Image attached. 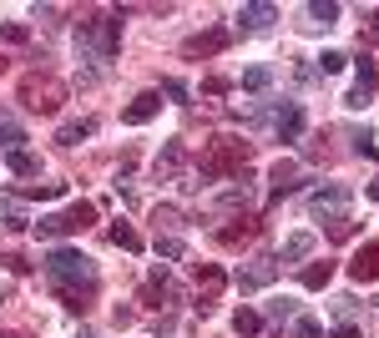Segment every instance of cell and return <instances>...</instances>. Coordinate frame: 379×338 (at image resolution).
Wrapping results in <instances>:
<instances>
[{
    "label": "cell",
    "instance_id": "277c9868",
    "mask_svg": "<svg viewBox=\"0 0 379 338\" xmlns=\"http://www.w3.org/2000/svg\"><path fill=\"white\" fill-rule=\"evenodd\" d=\"M308 212L313 217H323V222H349V187H323V192H313V202H308Z\"/></svg>",
    "mask_w": 379,
    "mask_h": 338
},
{
    "label": "cell",
    "instance_id": "ac0fdd59",
    "mask_svg": "<svg viewBox=\"0 0 379 338\" xmlns=\"http://www.w3.org/2000/svg\"><path fill=\"white\" fill-rule=\"evenodd\" d=\"M339 21V6H334V0H313V6H308V26H323V31H329Z\"/></svg>",
    "mask_w": 379,
    "mask_h": 338
},
{
    "label": "cell",
    "instance_id": "7402d4cb",
    "mask_svg": "<svg viewBox=\"0 0 379 338\" xmlns=\"http://www.w3.org/2000/svg\"><path fill=\"white\" fill-rule=\"evenodd\" d=\"M0 222H6L11 233H21L31 217H26V207H21V202H11V197H6V202H0Z\"/></svg>",
    "mask_w": 379,
    "mask_h": 338
},
{
    "label": "cell",
    "instance_id": "7a4b0ae2",
    "mask_svg": "<svg viewBox=\"0 0 379 338\" xmlns=\"http://www.w3.org/2000/svg\"><path fill=\"white\" fill-rule=\"evenodd\" d=\"M243 162H248V142H238V137H218L207 147V157H202V182H212V177H243Z\"/></svg>",
    "mask_w": 379,
    "mask_h": 338
},
{
    "label": "cell",
    "instance_id": "74e56055",
    "mask_svg": "<svg viewBox=\"0 0 379 338\" xmlns=\"http://www.w3.org/2000/svg\"><path fill=\"white\" fill-rule=\"evenodd\" d=\"M369 197H374V202H379V177H374V182H369Z\"/></svg>",
    "mask_w": 379,
    "mask_h": 338
},
{
    "label": "cell",
    "instance_id": "f546056e",
    "mask_svg": "<svg viewBox=\"0 0 379 338\" xmlns=\"http://www.w3.org/2000/svg\"><path fill=\"white\" fill-rule=\"evenodd\" d=\"M152 222H157V233H162V228H182V212H177V207H157Z\"/></svg>",
    "mask_w": 379,
    "mask_h": 338
},
{
    "label": "cell",
    "instance_id": "2e32d148",
    "mask_svg": "<svg viewBox=\"0 0 379 338\" xmlns=\"http://www.w3.org/2000/svg\"><path fill=\"white\" fill-rule=\"evenodd\" d=\"M248 202H253V177L243 172V177H238V187H228V192L218 197V207H248Z\"/></svg>",
    "mask_w": 379,
    "mask_h": 338
},
{
    "label": "cell",
    "instance_id": "1f68e13d",
    "mask_svg": "<svg viewBox=\"0 0 379 338\" xmlns=\"http://www.w3.org/2000/svg\"><path fill=\"white\" fill-rule=\"evenodd\" d=\"M294 338H323L318 318H298V323H294Z\"/></svg>",
    "mask_w": 379,
    "mask_h": 338
},
{
    "label": "cell",
    "instance_id": "7c38bea8",
    "mask_svg": "<svg viewBox=\"0 0 379 338\" xmlns=\"http://www.w3.org/2000/svg\"><path fill=\"white\" fill-rule=\"evenodd\" d=\"M6 167H11L16 177H36V172H41V157L26 152V147H16V152H6Z\"/></svg>",
    "mask_w": 379,
    "mask_h": 338
},
{
    "label": "cell",
    "instance_id": "3957f363",
    "mask_svg": "<svg viewBox=\"0 0 379 338\" xmlns=\"http://www.w3.org/2000/svg\"><path fill=\"white\" fill-rule=\"evenodd\" d=\"M21 101L31 106V111H61V101H66V86L56 81V76H31L26 86H21Z\"/></svg>",
    "mask_w": 379,
    "mask_h": 338
},
{
    "label": "cell",
    "instance_id": "9c48e42d",
    "mask_svg": "<svg viewBox=\"0 0 379 338\" xmlns=\"http://www.w3.org/2000/svg\"><path fill=\"white\" fill-rule=\"evenodd\" d=\"M263 283H274V263H268V258H258L248 273H238V288H243V293H258Z\"/></svg>",
    "mask_w": 379,
    "mask_h": 338
},
{
    "label": "cell",
    "instance_id": "6da1fadb",
    "mask_svg": "<svg viewBox=\"0 0 379 338\" xmlns=\"http://www.w3.org/2000/svg\"><path fill=\"white\" fill-rule=\"evenodd\" d=\"M46 273H51V283L56 288H96V263L91 258H81L76 248H56L46 258Z\"/></svg>",
    "mask_w": 379,
    "mask_h": 338
},
{
    "label": "cell",
    "instance_id": "d6986e66",
    "mask_svg": "<svg viewBox=\"0 0 379 338\" xmlns=\"http://www.w3.org/2000/svg\"><path fill=\"white\" fill-rule=\"evenodd\" d=\"M313 253V233H294L289 243H284V263H298V258H308Z\"/></svg>",
    "mask_w": 379,
    "mask_h": 338
},
{
    "label": "cell",
    "instance_id": "44dd1931",
    "mask_svg": "<svg viewBox=\"0 0 379 338\" xmlns=\"http://www.w3.org/2000/svg\"><path fill=\"white\" fill-rule=\"evenodd\" d=\"M21 142H26V132H21V122H16V117H6V111H0V147H11V152H16Z\"/></svg>",
    "mask_w": 379,
    "mask_h": 338
},
{
    "label": "cell",
    "instance_id": "d590c367",
    "mask_svg": "<svg viewBox=\"0 0 379 338\" xmlns=\"http://www.w3.org/2000/svg\"><path fill=\"white\" fill-rule=\"evenodd\" d=\"M0 41H26V26H0Z\"/></svg>",
    "mask_w": 379,
    "mask_h": 338
},
{
    "label": "cell",
    "instance_id": "8fae6325",
    "mask_svg": "<svg viewBox=\"0 0 379 338\" xmlns=\"http://www.w3.org/2000/svg\"><path fill=\"white\" fill-rule=\"evenodd\" d=\"M36 233H41V238H66V233H76V222H71L66 212H46V217L36 222Z\"/></svg>",
    "mask_w": 379,
    "mask_h": 338
},
{
    "label": "cell",
    "instance_id": "484cf974",
    "mask_svg": "<svg viewBox=\"0 0 379 338\" xmlns=\"http://www.w3.org/2000/svg\"><path fill=\"white\" fill-rule=\"evenodd\" d=\"M112 243L127 248V253H142V238H137V228H127V222H117V228H112Z\"/></svg>",
    "mask_w": 379,
    "mask_h": 338
},
{
    "label": "cell",
    "instance_id": "83f0119b",
    "mask_svg": "<svg viewBox=\"0 0 379 338\" xmlns=\"http://www.w3.org/2000/svg\"><path fill=\"white\" fill-rule=\"evenodd\" d=\"M71 222H76V233L81 228H91V222H96V202H71V212H66Z\"/></svg>",
    "mask_w": 379,
    "mask_h": 338
},
{
    "label": "cell",
    "instance_id": "ba28073f",
    "mask_svg": "<svg viewBox=\"0 0 379 338\" xmlns=\"http://www.w3.org/2000/svg\"><path fill=\"white\" fill-rule=\"evenodd\" d=\"M223 283H228V278H223V268H218V263H202V268H197V288H202V303H197V308H202V313L212 308L207 298H212V293H218Z\"/></svg>",
    "mask_w": 379,
    "mask_h": 338
},
{
    "label": "cell",
    "instance_id": "603a6c76",
    "mask_svg": "<svg viewBox=\"0 0 379 338\" xmlns=\"http://www.w3.org/2000/svg\"><path fill=\"white\" fill-rule=\"evenodd\" d=\"M268 86H274V71L268 66H248L243 71V91H268Z\"/></svg>",
    "mask_w": 379,
    "mask_h": 338
},
{
    "label": "cell",
    "instance_id": "e0dca14e",
    "mask_svg": "<svg viewBox=\"0 0 379 338\" xmlns=\"http://www.w3.org/2000/svg\"><path fill=\"white\" fill-rule=\"evenodd\" d=\"M303 132V106H284V117H279V137L284 142H294Z\"/></svg>",
    "mask_w": 379,
    "mask_h": 338
},
{
    "label": "cell",
    "instance_id": "4dcf8cb0",
    "mask_svg": "<svg viewBox=\"0 0 379 338\" xmlns=\"http://www.w3.org/2000/svg\"><path fill=\"white\" fill-rule=\"evenodd\" d=\"M26 197H61L66 192V182H36V187H21Z\"/></svg>",
    "mask_w": 379,
    "mask_h": 338
},
{
    "label": "cell",
    "instance_id": "8d00e7d4",
    "mask_svg": "<svg viewBox=\"0 0 379 338\" xmlns=\"http://www.w3.org/2000/svg\"><path fill=\"white\" fill-rule=\"evenodd\" d=\"M334 338H359V328H354V323H344V328H334Z\"/></svg>",
    "mask_w": 379,
    "mask_h": 338
},
{
    "label": "cell",
    "instance_id": "52a82bcc",
    "mask_svg": "<svg viewBox=\"0 0 379 338\" xmlns=\"http://www.w3.org/2000/svg\"><path fill=\"white\" fill-rule=\"evenodd\" d=\"M157 111H162V96H157V91H142V96L122 111V122H127V127H147V122L157 117Z\"/></svg>",
    "mask_w": 379,
    "mask_h": 338
},
{
    "label": "cell",
    "instance_id": "e575fe53",
    "mask_svg": "<svg viewBox=\"0 0 379 338\" xmlns=\"http://www.w3.org/2000/svg\"><path fill=\"white\" fill-rule=\"evenodd\" d=\"M294 308H298L294 298H274V303H268V318H289Z\"/></svg>",
    "mask_w": 379,
    "mask_h": 338
},
{
    "label": "cell",
    "instance_id": "60d3db41",
    "mask_svg": "<svg viewBox=\"0 0 379 338\" xmlns=\"http://www.w3.org/2000/svg\"><path fill=\"white\" fill-rule=\"evenodd\" d=\"M0 338H11V333H0Z\"/></svg>",
    "mask_w": 379,
    "mask_h": 338
},
{
    "label": "cell",
    "instance_id": "ffe728a7",
    "mask_svg": "<svg viewBox=\"0 0 379 338\" xmlns=\"http://www.w3.org/2000/svg\"><path fill=\"white\" fill-rule=\"evenodd\" d=\"M253 233H258V222H243V217H238L233 228H223V233H218V243H223V248H238V243H243V238H253Z\"/></svg>",
    "mask_w": 379,
    "mask_h": 338
},
{
    "label": "cell",
    "instance_id": "d6a6232c",
    "mask_svg": "<svg viewBox=\"0 0 379 338\" xmlns=\"http://www.w3.org/2000/svg\"><path fill=\"white\" fill-rule=\"evenodd\" d=\"M157 258H182V243H177V238H162V233H157Z\"/></svg>",
    "mask_w": 379,
    "mask_h": 338
},
{
    "label": "cell",
    "instance_id": "4fadbf2b",
    "mask_svg": "<svg viewBox=\"0 0 379 338\" xmlns=\"http://www.w3.org/2000/svg\"><path fill=\"white\" fill-rule=\"evenodd\" d=\"M182 162H187L182 142H167V147H162V157H157V172H162V177H177V172H182Z\"/></svg>",
    "mask_w": 379,
    "mask_h": 338
},
{
    "label": "cell",
    "instance_id": "f35d334b",
    "mask_svg": "<svg viewBox=\"0 0 379 338\" xmlns=\"http://www.w3.org/2000/svg\"><path fill=\"white\" fill-rule=\"evenodd\" d=\"M369 21H374V26H379V11H369Z\"/></svg>",
    "mask_w": 379,
    "mask_h": 338
},
{
    "label": "cell",
    "instance_id": "5bb4252c",
    "mask_svg": "<svg viewBox=\"0 0 379 338\" xmlns=\"http://www.w3.org/2000/svg\"><path fill=\"white\" fill-rule=\"evenodd\" d=\"M268 177H274V197H284V192H294V177H298V162H274V172H268Z\"/></svg>",
    "mask_w": 379,
    "mask_h": 338
},
{
    "label": "cell",
    "instance_id": "ab89813d",
    "mask_svg": "<svg viewBox=\"0 0 379 338\" xmlns=\"http://www.w3.org/2000/svg\"><path fill=\"white\" fill-rule=\"evenodd\" d=\"M0 71H6V61H0Z\"/></svg>",
    "mask_w": 379,
    "mask_h": 338
},
{
    "label": "cell",
    "instance_id": "8992f818",
    "mask_svg": "<svg viewBox=\"0 0 379 338\" xmlns=\"http://www.w3.org/2000/svg\"><path fill=\"white\" fill-rule=\"evenodd\" d=\"M223 46H228V31H207V36H187L182 41V56L197 61V56H218Z\"/></svg>",
    "mask_w": 379,
    "mask_h": 338
},
{
    "label": "cell",
    "instance_id": "5b68a950",
    "mask_svg": "<svg viewBox=\"0 0 379 338\" xmlns=\"http://www.w3.org/2000/svg\"><path fill=\"white\" fill-rule=\"evenodd\" d=\"M349 278H354V283H379V243H369V248H359V253H354Z\"/></svg>",
    "mask_w": 379,
    "mask_h": 338
},
{
    "label": "cell",
    "instance_id": "30bf717a",
    "mask_svg": "<svg viewBox=\"0 0 379 338\" xmlns=\"http://www.w3.org/2000/svg\"><path fill=\"white\" fill-rule=\"evenodd\" d=\"M86 137H96V122H91V117H76V122H66V127L56 132L61 147H76V142H86Z\"/></svg>",
    "mask_w": 379,
    "mask_h": 338
},
{
    "label": "cell",
    "instance_id": "d4e9b609",
    "mask_svg": "<svg viewBox=\"0 0 379 338\" xmlns=\"http://www.w3.org/2000/svg\"><path fill=\"white\" fill-rule=\"evenodd\" d=\"M334 278V263H313V268H303V288H323Z\"/></svg>",
    "mask_w": 379,
    "mask_h": 338
},
{
    "label": "cell",
    "instance_id": "f1b7e54d",
    "mask_svg": "<svg viewBox=\"0 0 379 338\" xmlns=\"http://www.w3.org/2000/svg\"><path fill=\"white\" fill-rule=\"evenodd\" d=\"M344 61H349L344 51H323V56H318V71H323V76H334V71H344Z\"/></svg>",
    "mask_w": 379,
    "mask_h": 338
},
{
    "label": "cell",
    "instance_id": "4316f807",
    "mask_svg": "<svg viewBox=\"0 0 379 338\" xmlns=\"http://www.w3.org/2000/svg\"><path fill=\"white\" fill-rule=\"evenodd\" d=\"M233 328H238V333H243V338H253V333H258V328H263V318H258V313H253V308H238V313H233Z\"/></svg>",
    "mask_w": 379,
    "mask_h": 338
},
{
    "label": "cell",
    "instance_id": "836d02e7",
    "mask_svg": "<svg viewBox=\"0 0 379 338\" xmlns=\"http://www.w3.org/2000/svg\"><path fill=\"white\" fill-rule=\"evenodd\" d=\"M354 152H359V157H379V147H374L369 132H354Z\"/></svg>",
    "mask_w": 379,
    "mask_h": 338
},
{
    "label": "cell",
    "instance_id": "9a60e30c",
    "mask_svg": "<svg viewBox=\"0 0 379 338\" xmlns=\"http://www.w3.org/2000/svg\"><path fill=\"white\" fill-rule=\"evenodd\" d=\"M274 16H279L274 6H243V11H238V21H243L248 31H268V26H274Z\"/></svg>",
    "mask_w": 379,
    "mask_h": 338
},
{
    "label": "cell",
    "instance_id": "cb8c5ba5",
    "mask_svg": "<svg viewBox=\"0 0 379 338\" xmlns=\"http://www.w3.org/2000/svg\"><path fill=\"white\" fill-rule=\"evenodd\" d=\"M354 86H364V91L379 86V61H374V56H359V81Z\"/></svg>",
    "mask_w": 379,
    "mask_h": 338
}]
</instances>
